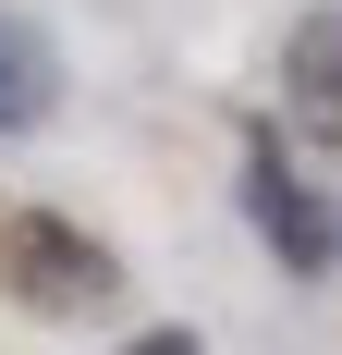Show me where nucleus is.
Returning <instances> with one entry per match:
<instances>
[{"instance_id": "nucleus-5", "label": "nucleus", "mask_w": 342, "mask_h": 355, "mask_svg": "<svg viewBox=\"0 0 342 355\" xmlns=\"http://www.w3.org/2000/svg\"><path fill=\"white\" fill-rule=\"evenodd\" d=\"M123 355H208V343H196V331H183V319H159V331H135V343H123Z\"/></svg>"}, {"instance_id": "nucleus-2", "label": "nucleus", "mask_w": 342, "mask_h": 355, "mask_svg": "<svg viewBox=\"0 0 342 355\" xmlns=\"http://www.w3.org/2000/svg\"><path fill=\"white\" fill-rule=\"evenodd\" d=\"M244 220H257V245H269L294 282H330V270H342V209L281 159V135L244 147Z\"/></svg>"}, {"instance_id": "nucleus-4", "label": "nucleus", "mask_w": 342, "mask_h": 355, "mask_svg": "<svg viewBox=\"0 0 342 355\" xmlns=\"http://www.w3.org/2000/svg\"><path fill=\"white\" fill-rule=\"evenodd\" d=\"M62 110V49L37 12H0V135H37Z\"/></svg>"}, {"instance_id": "nucleus-1", "label": "nucleus", "mask_w": 342, "mask_h": 355, "mask_svg": "<svg viewBox=\"0 0 342 355\" xmlns=\"http://www.w3.org/2000/svg\"><path fill=\"white\" fill-rule=\"evenodd\" d=\"M0 270H12V306H37V319H86V306L123 294V257L86 220H62V209H12L0 220Z\"/></svg>"}, {"instance_id": "nucleus-3", "label": "nucleus", "mask_w": 342, "mask_h": 355, "mask_svg": "<svg viewBox=\"0 0 342 355\" xmlns=\"http://www.w3.org/2000/svg\"><path fill=\"white\" fill-rule=\"evenodd\" d=\"M281 110H294V135L342 147V0H318L306 25L281 37Z\"/></svg>"}]
</instances>
